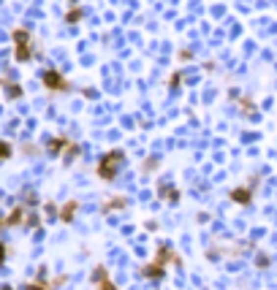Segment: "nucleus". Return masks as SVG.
<instances>
[{
	"mask_svg": "<svg viewBox=\"0 0 277 290\" xmlns=\"http://www.w3.org/2000/svg\"><path fill=\"white\" fill-rule=\"evenodd\" d=\"M117 163H120V152H112V155H109L106 160L101 163V176L112 179V176H114V169H117Z\"/></svg>",
	"mask_w": 277,
	"mask_h": 290,
	"instance_id": "1",
	"label": "nucleus"
},
{
	"mask_svg": "<svg viewBox=\"0 0 277 290\" xmlns=\"http://www.w3.org/2000/svg\"><path fill=\"white\" fill-rule=\"evenodd\" d=\"M44 84H47L49 90H65L68 84H65V79L60 73H54V71H49L47 76H44Z\"/></svg>",
	"mask_w": 277,
	"mask_h": 290,
	"instance_id": "2",
	"label": "nucleus"
},
{
	"mask_svg": "<svg viewBox=\"0 0 277 290\" xmlns=\"http://www.w3.org/2000/svg\"><path fill=\"white\" fill-rule=\"evenodd\" d=\"M234 201L248 203V201H250V190H234Z\"/></svg>",
	"mask_w": 277,
	"mask_h": 290,
	"instance_id": "3",
	"label": "nucleus"
},
{
	"mask_svg": "<svg viewBox=\"0 0 277 290\" xmlns=\"http://www.w3.org/2000/svg\"><path fill=\"white\" fill-rule=\"evenodd\" d=\"M76 19H79V11H76V8H74V11L68 14V22H76Z\"/></svg>",
	"mask_w": 277,
	"mask_h": 290,
	"instance_id": "4",
	"label": "nucleus"
},
{
	"mask_svg": "<svg viewBox=\"0 0 277 290\" xmlns=\"http://www.w3.org/2000/svg\"><path fill=\"white\" fill-rule=\"evenodd\" d=\"M3 155H8V146L6 144H0V157H3Z\"/></svg>",
	"mask_w": 277,
	"mask_h": 290,
	"instance_id": "5",
	"label": "nucleus"
},
{
	"mask_svg": "<svg viewBox=\"0 0 277 290\" xmlns=\"http://www.w3.org/2000/svg\"><path fill=\"white\" fill-rule=\"evenodd\" d=\"M27 290H44V288H38V285H30V288Z\"/></svg>",
	"mask_w": 277,
	"mask_h": 290,
	"instance_id": "6",
	"label": "nucleus"
},
{
	"mask_svg": "<svg viewBox=\"0 0 277 290\" xmlns=\"http://www.w3.org/2000/svg\"><path fill=\"white\" fill-rule=\"evenodd\" d=\"M0 261H3V244H0Z\"/></svg>",
	"mask_w": 277,
	"mask_h": 290,
	"instance_id": "7",
	"label": "nucleus"
}]
</instances>
